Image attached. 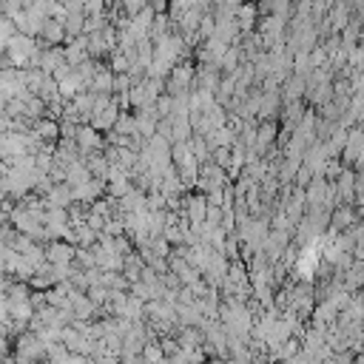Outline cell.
I'll return each mask as SVG.
<instances>
[{
	"mask_svg": "<svg viewBox=\"0 0 364 364\" xmlns=\"http://www.w3.org/2000/svg\"><path fill=\"white\" fill-rule=\"evenodd\" d=\"M46 259H48V262H54V264H65V262L71 259V247H65V245L54 242L51 247H46Z\"/></svg>",
	"mask_w": 364,
	"mask_h": 364,
	"instance_id": "obj_1",
	"label": "cell"
},
{
	"mask_svg": "<svg viewBox=\"0 0 364 364\" xmlns=\"http://www.w3.org/2000/svg\"><path fill=\"white\" fill-rule=\"evenodd\" d=\"M34 134L43 136V139H51V136H57V125L48 122V119H40V122L34 125Z\"/></svg>",
	"mask_w": 364,
	"mask_h": 364,
	"instance_id": "obj_2",
	"label": "cell"
},
{
	"mask_svg": "<svg viewBox=\"0 0 364 364\" xmlns=\"http://www.w3.org/2000/svg\"><path fill=\"white\" fill-rule=\"evenodd\" d=\"M68 199H71V193H68L65 188H54V191H48V199H46V202H48V208H51V205L60 208V205H65Z\"/></svg>",
	"mask_w": 364,
	"mask_h": 364,
	"instance_id": "obj_3",
	"label": "cell"
},
{
	"mask_svg": "<svg viewBox=\"0 0 364 364\" xmlns=\"http://www.w3.org/2000/svg\"><path fill=\"white\" fill-rule=\"evenodd\" d=\"M43 37H46V40H51V43H54V40H60V37H63V23H51V20H48V23H46V28H43Z\"/></svg>",
	"mask_w": 364,
	"mask_h": 364,
	"instance_id": "obj_4",
	"label": "cell"
},
{
	"mask_svg": "<svg viewBox=\"0 0 364 364\" xmlns=\"http://www.w3.org/2000/svg\"><path fill=\"white\" fill-rule=\"evenodd\" d=\"M80 142H82V145H97V134L88 131V128H82V131H80Z\"/></svg>",
	"mask_w": 364,
	"mask_h": 364,
	"instance_id": "obj_5",
	"label": "cell"
},
{
	"mask_svg": "<svg viewBox=\"0 0 364 364\" xmlns=\"http://www.w3.org/2000/svg\"><path fill=\"white\" fill-rule=\"evenodd\" d=\"M0 68H3V65H0Z\"/></svg>",
	"mask_w": 364,
	"mask_h": 364,
	"instance_id": "obj_6",
	"label": "cell"
}]
</instances>
